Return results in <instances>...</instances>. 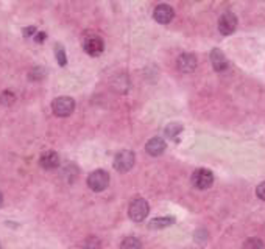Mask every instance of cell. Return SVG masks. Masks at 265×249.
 I'll list each match as a JSON object with an SVG mask.
<instances>
[{
  "label": "cell",
  "instance_id": "ffe728a7",
  "mask_svg": "<svg viewBox=\"0 0 265 249\" xmlns=\"http://www.w3.org/2000/svg\"><path fill=\"white\" fill-rule=\"evenodd\" d=\"M45 70L44 69H41V67H35L32 72H30V80H42L44 77H45Z\"/></svg>",
  "mask_w": 265,
  "mask_h": 249
},
{
  "label": "cell",
  "instance_id": "3957f363",
  "mask_svg": "<svg viewBox=\"0 0 265 249\" xmlns=\"http://www.w3.org/2000/svg\"><path fill=\"white\" fill-rule=\"evenodd\" d=\"M136 162V154L130 149H124V151L117 153V156L114 158V168L119 173H127L134 167Z\"/></svg>",
  "mask_w": 265,
  "mask_h": 249
},
{
  "label": "cell",
  "instance_id": "5bb4252c",
  "mask_svg": "<svg viewBox=\"0 0 265 249\" xmlns=\"http://www.w3.org/2000/svg\"><path fill=\"white\" fill-rule=\"evenodd\" d=\"M181 133H183V127L178 123H170V124H167L165 127V136L173 139V140H178V136Z\"/></svg>",
  "mask_w": 265,
  "mask_h": 249
},
{
  "label": "cell",
  "instance_id": "5b68a950",
  "mask_svg": "<svg viewBox=\"0 0 265 249\" xmlns=\"http://www.w3.org/2000/svg\"><path fill=\"white\" fill-rule=\"evenodd\" d=\"M214 184V173L206 168H198L192 174V185L198 190H208Z\"/></svg>",
  "mask_w": 265,
  "mask_h": 249
},
{
  "label": "cell",
  "instance_id": "2e32d148",
  "mask_svg": "<svg viewBox=\"0 0 265 249\" xmlns=\"http://www.w3.org/2000/svg\"><path fill=\"white\" fill-rule=\"evenodd\" d=\"M55 58H56V61H58V64H60L61 67H64V66L67 64L66 50H64V47H63L61 44H56V45H55Z\"/></svg>",
  "mask_w": 265,
  "mask_h": 249
},
{
  "label": "cell",
  "instance_id": "7402d4cb",
  "mask_svg": "<svg viewBox=\"0 0 265 249\" xmlns=\"http://www.w3.org/2000/svg\"><path fill=\"white\" fill-rule=\"evenodd\" d=\"M36 33H38V28L35 27V25H30V27H27L25 30H23V36L25 38H35L36 36Z\"/></svg>",
  "mask_w": 265,
  "mask_h": 249
},
{
  "label": "cell",
  "instance_id": "30bf717a",
  "mask_svg": "<svg viewBox=\"0 0 265 249\" xmlns=\"http://www.w3.org/2000/svg\"><path fill=\"white\" fill-rule=\"evenodd\" d=\"M211 63H212V67H214L215 72H223L229 66L225 53L222 52V50H219V48H214L211 52Z\"/></svg>",
  "mask_w": 265,
  "mask_h": 249
},
{
  "label": "cell",
  "instance_id": "4fadbf2b",
  "mask_svg": "<svg viewBox=\"0 0 265 249\" xmlns=\"http://www.w3.org/2000/svg\"><path fill=\"white\" fill-rule=\"evenodd\" d=\"M173 223H175L173 216H161V218H155L150 221V228L152 229H164V228L172 226Z\"/></svg>",
  "mask_w": 265,
  "mask_h": 249
},
{
  "label": "cell",
  "instance_id": "277c9868",
  "mask_svg": "<svg viewBox=\"0 0 265 249\" xmlns=\"http://www.w3.org/2000/svg\"><path fill=\"white\" fill-rule=\"evenodd\" d=\"M149 212H150V206L143 198H136L130 204V209H128L130 218L136 223H140V221L145 220Z\"/></svg>",
  "mask_w": 265,
  "mask_h": 249
},
{
  "label": "cell",
  "instance_id": "44dd1931",
  "mask_svg": "<svg viewBox=\"0 0 265 249\" xmlns=\"http://www.w3.org/2000/svg\"><path fill=\"white\" fill-rule=\"evenodd\" d=\"M256 195H257V198H259V199H262V201H265V181H263V182H260V184L257 185V189H256Z\"/></svg>",
  "mask_w": 265,
  "mask_h": 249
},
{
  "label": "cell",
  "instance_id": "7c38bea8",
  "mask_svg": "<svg viewBox=\"0 0 265 249\" xmlns=\"http://www.w3.org/2000/svg\"><path fill=\"white\" fill-rule=\"evenodd\" d=\"M167 148V143L164 139L161 137H153L147 142L145 145V151L150 154V156H161Z\"/></svg>",
  "mask_w": 265,
  "mask_h": 249
},
{
  "label": "cell",
  "instance_id": "8fae6325",
  "mask_svg": "<svg viewBox=\"0 0 265 249\" xmlns=\"http://www.w3.org/2000/svg\"><path fill=\"white\" fill-rule=\"evenodd\" d=\"M39 164L45 170H55V168L60 167V156H58L56 151H53V149H49V151H45L41 156Z\"/></svg>",
  "mask_w": 265,
  "mask_h": 249
},
{
  "label": "cell",
  "instance_id": "8992f818",
  "mask_svg": "<svg viewBox=\"0 0 265 249\" xmlns=\"http://www.w3.org/2000/svg\"><path fill=\"white\" fill-rule=\"evenodd\" d=\"M83 48L89 56H100L105 50V42L100 36L91 35L83 39Z\"/></svg>",
  "mask_w": 265,
  "mask_h": 249
},
{
  "label": "cell",
  "instance_id": "9c48e42d",
  "mask_svg": "<svg viewBox=\"0 0 265 249\" xmlns=\"http://www.w3.org/2000/svg\"><path fill=\"white\" fill-rule=\"evenodd\" d=\"M173 16H175V11L168 5H158L153 11V17L159 23H168L173 19Z\"/></svg>",
  "mask_w": 265,
  "mask_h": 249
},
{
  "label": "cell",
  "instance_id": "ac0fdd59",
  "mask_svg": "<svg viewBox=\"0 0 265 249\" xmlns=\"http://www.w3.org/2000/svg\"><path fill=\"white\" fill-rule=\"evenodd\" d=\"M0 102L4 105H13L16 102V95L11 90H5L2 95H0Z\"/></svg>",
  "mask_w": 265,
  "mask_h": 249
},
{
  "label": "cell",
  "instance_id": "6da1fadb",
  "mask_svg": "<svg viewBox=\"0 0 265 249\" xmlns=\"http://www.w3.org/2000/svg\"><path fill=\"white\" fill-rule=\"evenodd\" d=\"M75 109V100L70 97H58L52 102V111L56 117H69Z\"/></svg>",
  "mask_w": 265,
  "mask_h": 249
},
{
  "label": "cell",
  "instance_id": "d6986e66",
  "mask_svg": "<svg viewBox=\"0 0 265 249\" xmlns=\"http://www.w3.org/2000/svg\"><path fill=\"white\" fill-rule=\"evenodd\" d=\"M84 249H100V246H102V243H100V240L97 238V237H89L86 241H84Z\"/></svg>",
  "mask_w": 265,
  "mask_h": 249
},
{
  "label": "cell",
  "instance_id": "ba28073f",
  "mask_svg": "<svg viewBox=\"0 0 265 249\" xmlns=\"http://www.w3.org/2000/svg\"><path fill=\"white\" fill-rule=\"evenodd\" d=\"M197 56L194 53H183L178 56V61H176V66L181 72L184 73H190L197 69Z\"/></svg>",
  "mask_w": 265,
  "mask_h": 249
},
{
  "label": "cell",
  "instance_id": "cb8c5ba5",
  "mask_svg": "<svg viewBox=\"0 0 265 249\" xmlns=\"http://www.w3.org/2000/svg\"><path fill=\"white\" fill-rule=\"evenodd\" d=\"M2 204H4V196H2V193H0V207H2Z\"/></svg>",
  "mask_w": 265,
  "mask_h": 249
},
{
  "label": "cell",
  "instance_id": "603a6c76",
  "mask_svg": "<svg viewBox=\"0 0 265 249\" xmlns=\"http://www.w3.org/2000/svg\"><path fill=\"white\" fill-rule=\"evenodd\" d=\"M45 38H47V35H45L44 32H38V33H36V36H35L33 39H35L38 44H41V42H44V39H45Z\"/></svg>",
  "mask_w": 265,
  "mask_h": 249
},
{
  "label": "cell",
  "instance_id": "52a82bcc",
  "mask_svg": "<svg viewBox=\"0 0 265 249\" xmlns=\"http://www.w3.org/2000/svg\"><path fill=\"white\" fill-rule=\"evenodd\" d=\"M237 17L235 14L232 13H225L222 14V17L219 19V30L222 35L228 36V35H232L237 28Z\"/></svg>",
  "mask_w": 265,
  "mask_h": 249
},
{
  "label": "cell",
  "instance_id": "e0dca14e",
  "mask_svg": "<svg viewBox=\"0 0 265 249\" xmlns=\"http://www.w3.org/2000/svg\"><path fill=\"white\" fill-rule=\"evenodd\" d=\"M242 249H263V241L257 237H251L242 244Z\"/></svg>",
  "mask_w": 265,
  "mask_h": 249
},
{
  "label": "cell",
  "instance_id": "7a4b0ae2",
  "mask_svg": "<svg viewBox=\"0 0 265 249\" xmlns=\"http://www.w3.org/2000/svg\"><path fill=\"white\" fill-rule=\"evenodd\" d=\"M109 185V174L105 170H95L87 176V187L92 192H103Z\"/></svg>",
  "mask_w": 265,
  "mask_h": 249
},
{
  "label": "cell",
  "instance_id": "9a60e30c",
  "mask_svg": "<svg viewBox=\"0 0 265 249\" xmlns=\"http://www.w3.org/2000/svg\"><path fill=\"white\" fill-rule=\"evenodd\" d=\"M140 247H142V243L136 237H127L122 241V244H120V249H140Z\"/></svg>",
  "mask_w": 265,
  "mask_h": 249
}]
</instances>
